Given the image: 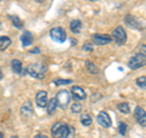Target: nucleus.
Returning a JSON list of instances; mask_svg holds the SVG:
<instances>
[{
    "instance_id": "nucleus-30",
    "label": "nucleus",
    "mask_w": 146,
    "mask_h": 138,
    "mask_svg": "<svg viewBox=\"0 0 146 138\" xmlns=\"http://www.w3.org/2000/svg\"><path fill=\"white\" fill-rule=\"evenodd\" d=\"M31 53H32V54H34V53H35V54H39V53H40V49H39V48H34L33 50H31Z\"/></svg>"
},
{
    "instance_id": "nucleus-37",
    "label": "nucleus",
    "mask_w": 146,
    "mask_h": 138,
    "mask_svg": "<svg viewBox=\"0 0 146 138\" xmlns=\"http://www.w3.org/2000/svg\"><path fill=\"white\" fill-rule=\"evenodd\" d=\"M0 1H1V0H0Z\"/></svg>"
},
{
    "instance_id": "nucleus-3",
    "label": "nucleus",
    "mask_w": 146,
    "mask_h": 138,
    "mask_svg": "<svg viewBox=\"0 0 146 138\" xmlns=\"http://www.w3.org/2000/svg\"><path fill=\"white\" fill-rule=\"evenodd\" d=\"M145 65H146V56L141 53L134 55L133 58H130L129 64H128V66H129L131 70H138V68L143 67Z\"/></svg>"
},
{
    "instance_id": "nucleus-22",
    "label": "nucleus",
    "mask_w": 146,
    "mask_h": 138,
    "mask_svg": "<svg viewBox=\"0 0 146 138\" xmlns=\"http://www.w3.org/2000/svg\"><path fill=\"white\" fill-rule=\"evenodd\" d=\"M117 109L119 110L121 113H123V114H129V113H130V108H129V105H128L127 103H121V104H118V105H117Z\"/></svg>"
},
{
    "instance_id": "nucleus-8",
    "label": "nucleus",
    "mask_w": 146,
    "mask_h": 138,
    "mask_svg": "<svg viewBox=\"0 0 146 138\" xmlns=\"http://www.w3.org/2000/svg\"><path fill=\"white\" fill-rule=\"evenodd\" d=\"M48 93L45 90H40L35 95V103L40 108H45L48 105Z\"/></svg>"
},
{
    "instance_id": "nucleus-33",
    "label": "nucleus",
    "mask_w": 146,
    "mask_h": 138,
    "mask_svg": "<svg viewBox=\"0 0 146 138\" xmlns=\"http://www.w3.org/2000/svg\"><path fill=\"white\" fill-rule=\"evenodd\" d=\"M0 80H3V72L0 71Z\"/></svg>"
},
{
    "instance_id": "nucleus-17",
    "label": "nucleus",
    "mask_w": 146,
    "mask_h": 138,
    "mask_svg": "<svg viewBox=\"0 0 146 138\" xmlns=\"http://www.w3.org/2000/svg\"><path fill=\"white\" fill-rule=\"evenodd\" d=\"M70 28L73 33H79L82 29V22L79 20H73L70 23Z\"/></svg>"
},
{
    "instance_id": "nucleus-7",
    "label": "nucleus",
    "mask_w": 146,
    "mask_h": 138,
    "mask_svg": "<svg viewBox=\"0 0 146 138\" xmlns=\"http://www.w3.org/2000/svg\"><path fill=\"white\" fill-rule=\"evenodd\" d=\"M56 99H57V104L60 105L61 108H66L68 103H70V93H68L67 90H61V92H58V94L56 96Z\"/></svg>"
},
{
    "instance_id": "nucleus-1",
    "label": "nucleus",
    "mask_w": 146,
    "mask_h": 138,
    "mask_svg": "<svg viewBox=\"0 0 146 138\" xmlns=\"http://www.w3.org/2000/svg\"><path fill=\"white\" fill-rule=\"evenodd\" d=\"M46 71H48V67L44 64H31L27 67V73L34 78H43L46 75Z\"/></svg>"
},
{
    "instance_id": "nucleus-26",
    "label": "nucleus",
    "mask_w": 146,
    "mask_h": 138,
    "mask_svg": "<svg viewBox=\"0 0 146 138\" xmlns=\"http://www.w3.org/2000/svg\"><path fill=\"white\" fill-rule=\"evenodd\" d=\"M82 109H83V108H82V105H80L79 103H74V104H73L72 107H71V111L74 113V114H77V113H80Z\"/></svg>"
},
{
    "instance_id": "nucleus-32",
    "label": "nucleus",
    "mask_w": 146,
    "mask_h": 138,
    "mask_svg": "<svg viewBox=\"0 0 146 138\" xmlns=\"http://www.w3.org/2000/svg\"><path fill=\"white\" fill-rule=\"evenodd\" d=\"M36 3H43V1H45V0H35Z\"/></svg>"
},
{
    "instance_id": "nucleus-9",
    "label": "nucleus",
    "mask_w": 146,
    "mask_h": 138,
    "mask_svg": "<svg viewBox=\"0 0 146 138\" xmlns=\"http://www.w3.org/2000/svg\"><path fill=\"white\" fill-rule=\"evenodd\" d=\"M93 42L98 45H106L112 42V37H110L107 34H94Z\"/></svg>"
},
{
    "instance_id": "nucleus-10",
    "label": "nucleus",
    "mask_w": 146,
    "mask_h": 138,
    "mask_svg": "<svg viewBox=\"0 0 146 138\" xmlns=\"http://www.w3.org/2000/svg\"><path fill=\"white\" fill-rule=\"evenodd\" d=\"M98 122L99 125H101L102 127H111L112 125V121H111V117L106 111H101L98 115Z\"/></svg>"
},
{
    "instance_id": "nucleus-28",
    "label": "nucleus",
    "mask_w": 146,
    "mask_h": 138,
    "mask_svg": "<svg viewBox=\"0 0 146 138\" xmlns=\"http://www.w3.org/2000/svg\"><path fill=\"white\" fill-rule=\"evenodd\" d=\"M67 138H74V127L70 126V132H68Z\"/></svg>"
},
{
    "instance_id": "nucleus-16",
    "label": "nucleus",
    "mask_w": 146,
    "mask_h": 138,
    "mask_svg": "<svg viewBox=\"0 0 146 138\" xmlns=\"http://www.w3.org/2000/svg\"><path fill=\"white\" fill-rule=\"evenodd\" d=\"M57 99L56 98H51L48 102V105H46V108H48V114L49 115H52L55 111H56V108H57Z\"/></svg>"
},
{
    "instance_id": "nucleus-11",
    "label": "nucleus",
    "mask_w": 146,
    "mask_h": 138,
    "mask_svg": "<svg viewBox=\"0 0 146 138\" xmlns=\"http://www.w3.org/2000/svg\"><path fill=\"white\" fill-rule=\"evenodd\" d=\"M11 67H12V71L17 73V75H21V76H23L27 73V68L26 70H23L22 68V64L20 60H17V59H15V60H12L11 61Z\"/></svg>"
},
{
    "instance_id": "nucleus-13",
    "label": "nucleus",
    "mask_w": 146,
    "mask_h": 138,
    "mask_svg": "<svg viewBox=\"0 0 146 138\" xmlns=\"http://www.w3.org/2000/svg\"><path fill=\"white\" fill-rule=\"evenodd\" d=\"M21 114L23 115L25 117H29L33 114V107H32L31 102H26L21 107Z\"/></svg>"
},
{
    "instance_id": "nucleus-19",
    "label": "nucleus",
    "mask_w": 146,
    "mask_h": 138,
    "mask_svg": "<svg viewBox=\"0 0 146 138\" xmlns=\"http://www.w3.org/2000/svg\"><path fill=\"white\" fill-rule=\"evenodd\" d=\"M85 67H86V70L89 71V73H93V75H96V73L99 72L98 66L95 65V64H93L91 61H86L85 62Z\"/></svg>"
},
{
    "instance_id": "nucleus-35",
    "label": "nucleus",
    "mask_w": 146,
    "mask_h": 138,
    "mask_svg": "<svg viewBox=\"0 0 146 138\" xmlns=\"http://www.w3.org/2000/svg\"><path fill=\"white\" fill-rule=\"evenodd\" d=\"M11 138H17V137H16V136H12V137H11Z\"/></svg>"
},
{
    "instance_id": "nucleus-27",
    "label": "nucleus",
    "mask_w": 146,
    "mask_h": 138,
    "mask_svg": "<svg viewBox=\"0 0 146 138\" xmlns=\"http://www.w3.org/2000/svg\"><path fill=\"white\" fill-rule=\"evenodd\" d=\"M83 50H85V52H93L94 50V47H93V44H84L83 45Z\"/></svg>"
},
{
    "instance_id": "nucleus-12",
    "label": "nucleus",
    "mask_w": 146,
    "mask_h": 138,
    "mask_svg": "<svg viewBox=\"0 0 146 138\" xmlns=\"http://www.w3.org/2000/svg\"><path fill=\"white\" fill-rule=\"evenodd\" d=\"M71 93L73 95V98L76 100H84L85 99V92L83 90V88H80L78 86H74L71 89Z\"/></svg>"
},
{
    "instance_id": "nucleus-34",
    "label": "nucleus",
    "mask_w": 146,
    "mask_h": 138,
    "mask_svg": "<svg viewBox=\"0 0 146 138\" xmlns=\"http://www.w3.org/2000/svg\"><path fill=\"white\" fill-rule=\"evenodd\" d=\"M0 138H4V135H3L1 132H0Z\"/></svg>"
},
{
    "instance_id": "nucleus-23",
    "label": "nucleus",
    "mask_w": 146,
    "mask_h": 138,
    "mask_svg": "<svg viewBox=\"0 0 146 138\" xmlns=\"http://www.w3.org/2000/svg\"><path fill=\"white\" fill-rule=\"evenodd\" d=\"M136 86L141 89H146V76H141L136 78Z\"/></svg>"
},
{
    "instance_id": "nucleus-6",
    "label": "nucleus",
    "mask_w": 146,
    "mask_h": 138,
    "mask_svg": "<svg viewBox=\"0 0 146 138\" xmlns=\"http://www.w3.org/2000/svg\"><path fill=\"white\" fill-rule=\"evenodd\" d=\"M134 117L136 122L141 126H146V111L141 107H136L134 110Z\"/></svg>"
},
{
    "instance_id": "nucleus-25",
    "label": "nucleus",
    "mask_w": 146,
    "mask_h": 138,
    "mask_svg": "<svg viewBox=\"0 0 146 138\" xmlns=\"http://www.w3.org/2000/svg\"><path fill=\"white\" fill-rule=\"evenodd\" d=\"M127 128H128L127 123L125 122H121L119 125H118V132H119L122 136H124L125 133H127Z\"/></svg>"
},
{
    "instance_id": "nucleus-2",
    "label": "nucleus",
    "mask_w": 146,
    "mask_h": 138,
    "mask_svg": "<svg viewBox=\"0 0 146 138\" xmlns=\"http://www.w3.org/2000/svg\"><path fill=\"white\" fill-rule=\"evenodd\" d=\"M70 132V126L62 122L55 123L51 128V135L54 138H67Z\"/></svg>"
},
{
    "instance_id": "nucleus-5",
    "label": "nucleus",
    "mask_w": 146,
    "mask_h": 138,
    "mask_svg": "<svg viewBox=\"0 0 146 138\" xmlns=\"http://www.w3.org/2000/svg\"><path fill=\"white\" fill-rule=\"evenodd\" d=\"M50 37H51V39L55 40V42L63 43L66 40V31L62 27H54L50 31Z\"/></svg>"
},
{
    "instance_id": "nucleus-31",
    "label": "nucleus",
    "mask_w": 146,
    "mask_h": 138,
    "mask_svg": "<svg viewBox=\"0 0 146 138\" xmlns=\"http://www.w3.org/2000/svg\"><path fill=\"white\" fill-rule=\"evenodd\" d=\"M34 138H49L48 136H45V135H36Z\"/></svg>"
},
{
    "instance_id": "nucleus-15",
    "label": "nucleus",
    "mask_w": 146,
    "mask_h": 138,
    "mask_svg": "<svg viewBox=\"0 0 146 138\" xmlns=\"http://www.w3.org/2000/svg\"><path fill=\"white\" fill-rule=\"evenodd\" d=\"M21 40H22V45H23V47H28V45L33 43V36H32L29 31H25L21 37Z\"/></svg>"
},
{
    "instance_id": "nucleus-18",
    "label": "nucleus",
    "mask_w": 146,
    "mask_h": 138,
    "mask_svg": "<svg viewBox=\"0 0 146 138\" xmlns=\"http://www.w3.org/2000/svg\"><path fill=\"white\" fill-rule=\"evenodd\" d=\"M11 44V39L9 38V37H0V50H5L9 45Z\"/></svg>"
},
{
    "instance_id": "nucleus-14",
    "label": "nucleus",
    "mask_w": 146,
    "mask_h": 138,
    "mask_svg": "<svg viewBox=\"0 0 146 138\" xmlns=\"http://www.w3.org/2000/svg\"><path fill=\"white\" fill-rule=\"evenodd\" d=\"M124 21H125V23L131 27V28H136V29H140L141 28V26L138 21H136V18L134 16H131V15H127L125 18H124Z\"/></svg>"
},
{
    "instance_id": "nucleus-29",
    "label": "nucleus",
    "mask_w": 146,
    "mask_h": 138,
    "mask_svg": "<svg viewBox=\"0 0 146 138\" xmlns=\"http://www.w3.org/2000/svg\"><path fill=\"white\" fill-rule=\"evenodd\" d=\"M141 54H144L145 56H146V44H144V45H141Z\"/></svg>"
},
{
    "instance_id": "nucleus-20",
    "label": "nucleus",
    "mask_w": 146,
    "mask_h": 138,
    "mask_svg": "<svg viewBox=\"0 0 146 138\" xmlns=\"http://www.w3.org/2000/svg\"><path fill=\"white\" fill-rule=\"evenodd\" d=\"M80 122H82V125H84V126H90L91 122H93V119L90 117L89 114H83L80 116Z\"/></svg>"
},
{
    "instance_id": "nucleus-36",
    "label": "nucleus",
    "mask_w": 146,
    "mask_h": 138,
    "mask_svg": "<svg viewBox=\"0 0 146 138\" xmlns=\"http://www.w3.org/2000/svg\"><path fill=\"white\" fill-rule=\"evenodd\" d=\"M90 1H95V0H90Z\"/></svg>"
},
{
    "instance_id": "nucleus-24",
    "label": "nucleus",
    "mask_w": 146,
    "mask_h": 138,
    "mask_svg": "<svg viewBox=\"0 0 146 138\" xmlns=\"http://www.w3.org/2000/svg\"><path fill=\"white\" fill-rule=\"evenodd\" d=\"M72 80H62V78H57V80L54 81V84L56 86H65V84H71L72 83Z\"/></svg>"
},
{
    "instance_id": "nucleus-21",
    "label": "nucleus",
    "mask_w": 146,
    "mask_h": 138,
    "mask_svg": "<svg viewBox=\"0 0 146 138\" xmlns=\"http://www.w3.org/2000/svg\"><path fill=\"white\" fill-rule=\"evenodd\" d=\"M10 20H11L12 25L15 26L16 28H22V27H23V23H22L21 18L18 17V16H13V15H11V16H10Z\"/></svg>"
},
{
    "instance_id": "nucleus-4",
    "label": "nucleus",
    "mask_w": 146,
    "mask_h": 138,
    "mask_svg": "<svg viewBox=\"0 0 146 138\" xmlns=\"http://www.w3.org/2000/svg\"><path fill=\"white\" fill-rule=\"evenodd\" d=\"M112 38L118 45H123L127 42V33L122 26H118L112 32Z\"/></svg>"
}]
</instances>
